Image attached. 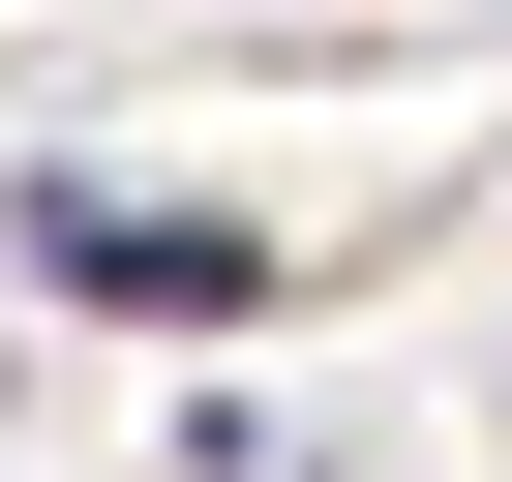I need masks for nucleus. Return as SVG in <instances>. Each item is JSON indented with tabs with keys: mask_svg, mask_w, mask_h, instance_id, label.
Instances as JSON below:
<instances>
[{
	"mask_svg": "<svg viewBox=\"0 0 512 482\" xmlns=\"http://www.w3.org/2000/svg\"><path fill=\"white\" fill-rule=\"evenodd\" d=\"M0 241H31V302H91V332H241V302H272V241H211L151 181H31Z\"/></svg>",
	"mask_w": 512,
	"mask_h": 482,
	"instance_id": "1",
	"label": "nucleus"
}]
</instances>
